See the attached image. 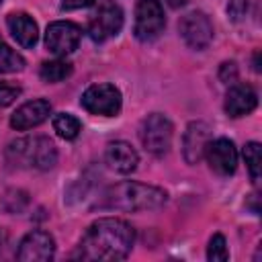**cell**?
<instances>
[{"mask_svg": "<svg viewBox=\"0 0 262 262\" xmlns=\"http://www.w3.org/2000/svg\"><path fill=\"white\" fill-rule=\"evenodd\" d=\"M139 139L143 147L154 156H164L172 143V123L160 113H151L143 119L139 129Z\"/></svg>", "mask_w": 262, "mask_h": 262, "instance_id": "obj_5", "label": "cell"}, {"mask_svg": "<svg viewBox=\"0 0 262 262\" xmlns=\"http://www.w3.org/2000/svg\"><path fill=\"white\" fill-rule=\"evenodd\" d=\"M248 12V0H229L227 4V14L231 20H242Z\"/></svg>", "mask_w": 262, "mask_h": 262, "instance_id": "obj_23", "label": "cell"}, {"mask_svg": "<svg viewBox=\"0 0 262 262\" xmlns=\"http://www.w3.org/2000/svg\"><path fill=\"white\" fill-rule=\"evenodd\" d=\"M80 102L92 115L115 117L121 111V92L113 84H94L86 88Z\"/></svg>", "mask_w": 262, "mask_h": 262, "instance_id": "obj_6", "label": "cell"}, {"mask_svg": "<svg viewBox=\"0 0 262 262\" xmlns=\"http://www.w3.org/2000/svg\"><path fill=\"white\" fill-rule=\"evenodd\" d=\"M258 104V96L248 84H233L225 94V113L229 117H244Z\"/></svg>", "mask_w": 262, "mask_h": 262, "instance_id": "obj_14", "label": "cell"}, {"mask_svg": "<svg viewBox=\"0 0 262 262\" xmlns=\"http://www.w3.org/2000/svg\"><path fill=\"white\" fill-rule=\"evenodd\" d=\"M18 96H20V86L10 82H0V106L12 104Z\"/></svg>", "mask_w": 262, "mask_h": 262, "instance_id": "obj_22", "label": "cell"}, {"mask_svg": "<svg viewBox=\"0 0 262 262\" xmlns=\"http://www.w3.org/2000/svg\"><path fill=\"white\" fill-rule=\"evenodd\" d=\"M207 258L209 260H219V262H225L229 258V252H227V244H225V237L221 233H215L209 242V248H207Z\"/></svg>", "mask_w": 262, "mask_h": 262, "instance_id": "obj_21", "label": "cell"}, {"mask_svg": "<svg viewBox=\"0 0 262 262\" xmlns=\"http://www.w3.org/2000/svg\"><path fill=\"white\" fill-rule=\"evenodd\" d=\"M51 113V104L43 98H37V100H31V102H25L23 106H18L14 111V115L10 117V127L16 129V131H27V129H33L37 125H41Z\"/></svg>", "mask_w": 262, "mask_h": 262, "instance_id": "obj_13", "label": "cell"}, {"mask_svg": "<svg viewBox=\"0 0 262 262\" xmlns=\"http://www.w3.org/2000/svg\"><path fill=\"white\" fill-rule=\"evenodd\" d=\"M219 78H221V82H225V84L235 82V78H237V68H235V63H233V61H225V63L221 66V70H219Z\"/></svg>", "mask_w": 262, "mask_h": 262, "instance_id": "obj_24", "label": "cell"}, {"mask_svg": "<svg viewBox=\"0 0 262 262\" xmlns=\"http://www.w3.org/2000/svg\"><path fill=\"white\" fill-rule=\"evenodd\" d=\"M53 129H55V133L61 139H76L78 133H80V129H82V125H80V121L74 115H70V113H57L53 117Z\"/></svg>", "mask_w": 262, "mask_h": 262, "instance_id": "obj_18", "label": "cell"}, {"mask_svg": "<svg viewBox=\"0 0 262 262\" xmlns=\"http://www.w3.org/2000/svg\"><path fill=\"white\" fill-rule=\"evenodd\" d=\"M123 27V10L113 0H102L88 20V35L92 41L102 43L115 37Z\"/></svg>", "mask_w": 262, "mask_h": 262, "instance_id": "obj_4", "label": "cell"}, {"mask_svg": "<svg viewBox=\"0 0 262 262\" xmlns=\"http://www.w3.org/2000/svg\"><path fill=\"white\" fill-rule=\"evenodd\" d=\"M135 242L133 227L115 217L94 221L80 239L74 258L78 260H123Z\"/></svg>", "mask_w": 262, "mask_h": 262, "instance_id": "obj_1", "label": "cell"}, {"mask_svg": "<svg viewBox=\"0 0 262 262\" xmlns=\"http://www.w3.org/2000/svg\"><path fill=\"white\" fill-rule=\"evenodd\" d=\"M8 160L20 168L49 170L57 162V149L49 137H25L16 139L6 149Z\"/></svg>", "mask_w": 262, "mask_h": 262, "instance_id": "obj_3", "label": "cell"}, {"mask_svg": "<svg viewBox=\"0 0 262 262\" xmlns=\"http://www.w3.org/2000/svg\"><path fill=\"white\" fill-rule=\"evenodd\" d=\"M55 254V242L49 233L45 231H31L23 237L16 258L20 262H43V260H51Z\"/></svg>", "mask_w": 262, "mask_h": 262, "instance_id": "obj_11", "label": "cell"}, {"mask_svg": "<svg viewBox=\"0 0 262 262\" xmlns=\"http://www.w3.org/2000/svg\"><path fill=\"white\" fill-rule=\"evenodd\" d=\"M164 10L160 0H137L135 6V37L139 41H154L164 31Z\"/></svg>", "mask_w": 262, "mask_h": 262, "instance_id": "obj_7", "label": "cell"}, {"mask_svg": "<svg viewBox=\"0 0 262 262\" xmlns=\"http://www.w3.org/2000/svg\"><path fill=\"white\" fill-rule=\"evenodd\" d=\"M180 35L192 49H205L213 39V25L205 12H190L180 20Z\"/></svg>", "mask_w": 262, "mask_h": 262, "instance_id": "obj_9", "label": "cell"}, {"mask_svg": "<svg viewBox=\"0 0 262 262\" xmlns=\"http://www.w3.org/2000/svg\"><path fill=\"white\" fill-rule=\"evenodd\" d=\"M205 156H207V162L209 166L221 174V176H229L235 172V166H237V151H235V145L233 141L225 139V137H219V139H211L207 143V149H205Z\"/></svg>", "mask_w": 262, "mask_h": 262, "instance_id": "obj_10", "label": "cell"}, {"mask_svg": "<svg viewBox=\"0 0 262 262\" xmlns=\"http://www.w3.org/2000/svg\"><path fill=\"white\" fill-rule=\"evenodd\" d=\"M82 39V29L76 23L70 20H57L47 27L45 33V45L55 55H68L72 53Z\"/></svg>", "mask_w": 262, "mask_h": 262, "instance_id": "obj_8", "label": "cell"}, {"mask_svg": "<svg viewBox=\"0 0 262 262\" xmlns=\"http://www.w3.org/2000/svg\"><path fill=\"white\" fill-rule=\"evenodd\" d=\"M211 141V127L203 121H194L186 127L184 139H182V151L184 160L188 164H196L207 149V143Z\"/></svg>", "mask_w": 262, "mask_h": 262, "instance_id": "obj_12", "label": "cell"}, {"mask_svg": "<svg viewBox=\"0 0 262 262\" xmlns=\"http://www.w3.org/2000/svg\"><path fill=\"white\" fill-rule=\"evenodd\" d=\"M25 68V59L20 53H16L12 47H8L0 39V72L10 74V72H20Z\"/></svg>", "mask_w": 262, "mask_h": 262, "instance_id": "obj_19", "label": "cell"}, {"mask_svg": "<svg viewBox=\"0 0 262 262\" xmlns=\"http://www.w3.org/2000/svg\"><path fill=\"white\" fill-rule=\"evenodd\" d=\"M72 74V63H68L66 59H51L45 61L39 70V76L43 82H61Z\"/></svg>", "mask_w": 262, "mask_h": 262, "instance_id": "obj_17", "label": "cell"}, {"mask_svg": "<svg viewBox=\"0 0 262 262\" xmlns=\"http://www.w3.org/2000/svg\"><path fill=\"white\" fill-rule=\"evenodd\" d=\"M166 2H168V6H172V8H180V6L186 4V0H166Z\"/></svg>", "mask_w": 262, "mask_h": 262, "instance_id": "obj_26", "label": "cell"}, {"mask_svg": "<svg viewBox=\"0 0 262 262\" xmlns=\"http://www.w3.org/2000/svg\"><path fill=\"white\" fill-rule=\"evenodd\" d=\"M6 23H8V29H10V33H12V37L16 39L18 45L33 47L37 43L39 29H37V23L29 14H25V12H12V14H8Z\"/></svg>", "mask_w": 262, "mask_h": 262, "instance_id": "obj_16", "label": "cell"}, {"mask_svg": "<svg viewBox=\"0 0 262 262\" xmlns=\"http://www.w3.org/2000/svg\"><path fill=\"white\" fill-rule=\"evenodd\" d=\"M94 0H61V8L63 10H76V8H86L90 6Z\"/></svg>", "mask_w": 262, "mask_h": 262, "instance_id": "obj_25", "label": "cell"}, {"mask_svg": "<svg viewBox=\"0 0 262 262\" xmlns=\"http://www.w3.org/2000/svg\"><path fill=\"white\" fill-rule=\"evenodd\" d=\"M102 207L119 211H151L166 203V192L158 186L141 182H119L111 186L102 196Z\"/></svg>", "mask_w": 262, "mask_h": 262, "instance_id": "obj_2", "label": "cell"}, {"mask_svg": "<svg viewBox=\"0 0 262 262\" xmlns=\"http://www.w3.org/2000/svg\"><path fill=\"white\" fill-rule=\"evenodd\" d=\"M0 2H2V0H0Z\"/></svg>", "mask_w": 262, "mask_h": 262, "instance_id": "obj_27", "label": "cell"}, {"mask_svg": "<svg viewBox=\"0 0 262 262\" xmlns=\"http://www.w3.org/2000/svg\"><path fill=\"white\" fill-rule=\"evenodd\" d=\"M104 158H106V164L119 172V174H129L137 168V151L127 143V141H113L106 145V151H104Z\"/></svg>", "mask_w": 262, "mask_h": 262, "instance_id": "obj_15", "label": "cell"}, {"mask_svg": "<svg viewBox=\"0 0 262 262\" xmlns=\"http://www.w3.org/2000/svg\"><path fill=\"white\" fill-rule=\"evenodd\" d=\"M244 160L248 164V170H250L252 180L258 182L260 180V143H256V141L246 143V147H244Z\"/></svg>", "mask_w": 262, "mask_h": 262, "instance_id": "obj_20", "label": "cell"}]
</instances>
